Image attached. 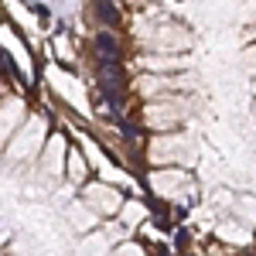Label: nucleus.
<instances>
[{
  "instance_id": "obj_13",
  "label": "nucleus",
  "mask_w": 256,
  "mask_h": 256,
  "mask_svg": "<svg viewBox=\"0 0 256 256\" xmlns=\"http://www.w3.org/2000/svg\"><path fill=\"white\" fill-rule=\"evenodd\" d=\"M229 208H232L242 222H253V218H256V198H239V202L232 198V205H229Z\"/></svg>"
},
{
  "instance_id": "obj_1",
  "label": "nucleus",
  "mask_w": 256,
  "mask_h": 256,
  "mask_svg": "<svg viewBox=\"0 0 256 256\" xmlns=\"http://www.w3.org/2000/svg\"><path fill=\"white\" fill-rule=\"evenodd\" d=\"M44 140H48V123H44L41 116H28V120H20V126L10 134V140L4 144V147H7V150H4V158L10 160V164L34 160Z\"/></svg>"
},
{
  "instance_id": "obj_6",
  "label": "nucleus",
  "mask_w": 256,
  "mask_h": 256,
  "mask_svg": "<svg viewBox=\"0 0 256 256\" xmlns=\"http://www.w3.org/2000/svg\"><path fill=\"white\" fill-rule=\"evenodd\" d=\"M147 184H150L160 198H181L184 192H192V174H188L181 164H160L158 171H150Z\"/></svg>"
},
{
  "instance_id": "obj_5",
  "label": "nucleus",
  "mask_w": 256,
  "mask_h": 256,
  "mask_svg": "<svg viewBox=\"0 0 256 256\" xmlns=\"http://www.w3.org/2000/svg\"><path fill=\"white\" fill-rule=\"evenodd\" d=\"M82 195H86V208L102 218L116 216L120 205H123V195L113 181H82Z\"/></svg>"
},
{
  "instance_id": "obj_12",
  "label": "nucleus",
  "mask_w": 256,
  "mask_h": 256,
  "mask_svg": "<svg viewBox=\"0 0 256 256\" xmlns=\"http://www.w3.org/2000/svg\"><path fill=\"white\" fill-rule=\"evenodd\" d=\"M116 216H123V218H126V226H137V222H140L144 216H147V212H144V202H123Z\"/></svg>"
},
{
  "instance_id": "obj_11",
  "label": "nucleus",
  "mask_w": 256,
  "mask_h": 256,
  "mask_svg": "<svg viewBox=\"0 0 256 256\" xmlns=\"http://www.w3.org/2000/svg\"><path fill=\"white\" fill-rule=\"evenodd\" d=\"M65 174L72 184H82L86 178H89V168H86V158H82L79 150H65Z\"/></svg>"
},
{
  "instance_id": "obj_10",
  "label": "nucleus",
  "mask_w": 256,
  "mask_h": 256,
  "mask_svg": "<svg viewBox=\"0 0 256 256\" xmlns=\"http://www.w3.org/2000/svg\"><path fill=\"white\" fill-rule=\"evenodd\" d=\"M20 120H24V102L18 96L0 99V147L10 140V134L20 126Z\"/></svg>"
},
{
  "instance_id": "obj_8",
  "label": "nucleus",
  "mask_w": 256,
  "mask_h": 256,
  "mask_svg": "<svg viewBox=\"0 0 256 256\" xmlns=\"http://www.w3.org/2000/svg\"><path fill=\"white\" fill-rule=\"evenodd\" d=\"M65 137L62 134H55V137H48L44 144H41V150H38V168H41V174L44 178H62V168H65Z\"/></svg>"
},
{
  "instance_id": "obj_18",
  "label": "nucleus",
  "mask_w": 256,
  "mask_h": 256,
  "mask_svg": "<svg viewBox=\"0 0 256 256\" xmlns=\"http://www.w3.org/2000/svg\"><path fill=\"white\" fill-rule=\"evenodd\" d=\"M253 89H256V82H253Z\"/></svg>"
},
{
  "instance_id": "obj_14",
  "label": "nucleus",
  "mask_w": 256,
  "mask_h": 256,
  "mask_svg": "<svg viewBox=\"0 0 256 256\" xmlns=\"http://www.w3.org/2000/svg\"><path fill=\"white\" fill-rule=\"evenodd\" d=\"M82 250H86V253H89V250H110V236H106V232H96L92 239L82 242Z\"/></svg>"
},
{
  "instance_id": "obj_4",
  "label": "nucleus",
  "mask_w": 256,
  "mask_h": 256,
  "mask_svg": "<svg viewBox=\"0 0 256 256\" xmlns=\"http://www.w3.org/2000/svg\"><path fill=\"white\" fill-rule=\"evenodd\" d=\"M140 44H147L150 52H188L192 48V34L181 28V24H147L140 31Z\"/></svg>"
},
{
  "instance_id": "obj_17",
  "label": "nucleus",
  "mask_w": 256,
  "mask_h": 256,
  "mask_svg": "<svg viewBox=\"0 0 256 256\" xmlns=\"http://www.w3.org/2000/svg\"><path fill=\"white\" fill-rule=\"evenodd\" d=\"M250 18H253V20H256V7H253V4H250Z\"/></svg>"
},
{
  "instance_id": "obj_15",
  "label": "nucleus",
  "mask_w": 256,
  "mask_h": 256,
  "mask_svg": "<svg viewBox=\"0 0 256 256\" xmlns=\"http://www.w3.org/2000/svg\"><path fill=\"white\" fill-rule=\"evenodd\" d=\"M116 253H137V256H144V246H140V242H120Z\"/></svg>"
},
{
  "instance_id": "obj_7",
  "label": "nucleus",
  "mask_w": 256,
  "mask_h": 256,
  "mask_svg": "<svg viewBox=\"0 0 256 256\" xmlns=\"http://www.w3.org/2000/svg\"><path fill=\"white\" fill-rule=\"evenodd\" d=\"M140 96L154 99V96H168V92H184V89H192V79L184 76V72H154V76H144L137 82Z\"/></svg>"
},
{
  "instance_id": "obj_3",
  "label": "nucleus",
  "mask_w": 256,
  "mask_h": 256,
  "mask_svg": "<svg viewBox=\"0 0 256 256\" xmlns=\"http://www.w3.org/2000/svg\"><path fill=\"white\" fill-rule=\"evenodd\" d=\"M147 160H150V164H188V160H195L192 137H184V134H178V130H160V134L150 137Z\"/></svg>"
},
{
  "instance_id": "obj_2",
  "label": "nucleus",
  "mask_w": 256,
  "mask_h": 256,
  "mask_svg": "<svg viewBox=\"0 0 256 256\" xmlns=\"http://www.w3.org/2000/svg\"><path fill=\"white\" fill-rule=\"evenodd\" d=\"M188 120V102L181 99V92H168V96H154V102L144 106V123L150 130H178Z\"/></svg>"
},
{
  "instance_id": "obj_16",
  "label": "nucleus",
  "mask_w": 256,
  "mask_h": 256,
  "mask_svg": "<svg viewBox=\"0 0 256 256\" xmlns=\"http://www.w3.org/2000/svg\"><path fill=\"white\" fill-rule=\"evenodd\" d=\"M7 239H10V229H7V226H0V246H7Z\"/></svg>"
},
{
  "instance_id": "obj_9",
  "label": "nucleus",
  "mask_w": 256,
  "mask_h": 256,
  "mask_svg": "<svg viewBox=\"0 0 256 256\" xmlns=\"http://www.w3.org/2000/svg\"><path fill=\"white\" fill-rule=\"evenodd\" d=\"M140 68H147V72H188L192 62L181 52H150L140 58Z\"/></svg>"
}]
</instances>
